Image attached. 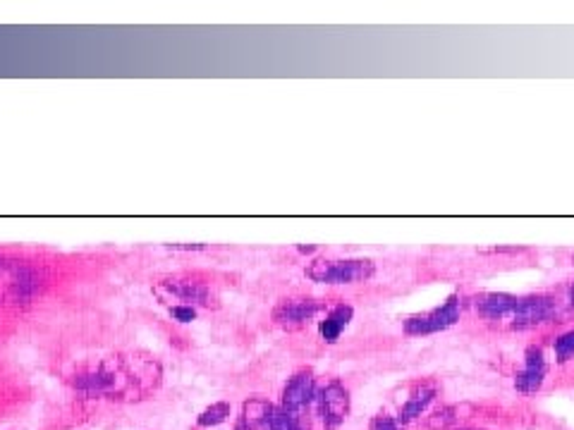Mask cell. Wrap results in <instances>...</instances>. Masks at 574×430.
I'll return each mask as SVG.
<instances>
[{
  "mask_svg": "<svg viewBox=\"0 0 574 430\" xmlns=\"http://www.w3.org/2000/svg\"><path fill=\"white\" fill-rule=\"evenodd\" d=\"M227 416H230V404H227V402H215V404H211V407H206L204 412L199 414L197 426H201V428L220 426V423H225V421H227Z\"/></svg>",
  "mask_w": 574,
  "mask_h": 430,
  "instance_id": "11",
  "label": "cell"
},
{
  "mask_svg": "<svg viewBox=\"0 0 574 430\" xmlns=\"http://www.w3.org/2000/svg\"><path fill=\"white\" fill-rule=\"evenodd\" d=\"M304 272L321 285H357L374 277L376 265L369 258H316Z\"/></svg>",
  "mask_w": 574,
  "mask_h": 430,
  "instance_id": "2",
  "label": "cell"
},
{
  "mask_svg": "<svg viewBox=\"0 0 574 430\" xmlns=\"http://www.w3.org/2000/svg\"><path fill=\"white\" fill-rule=\"evenodd\" d=\"M72 385L87 397L144 399L161 385V366L146 354H117L77 373Z\"/></svg>",
  "mask_w": 574,
  "mask_h": 430,
  "instance_id": "1",
  "label": "cell"
},
{
  "mask_svg": "<svg viewBox=\"0 0 574 430\" xmlns=\"http://www.w3.org/2000/svg\"><path fill=\"white\" fill-rule=\"evenodd\" d=\"M546 358H543V351L538 347H529L526 349V363L524 368L519 370L517 377H514V387L519 390V392L524 395H531L541 390L543 385V377H546Z\"/></svg>",
  "mask_w": 574,
  "mask_h": 430,
  "instance_id": "8",
  "label": "cell"
},
{
  "mask_svg": "<svg viewBox=\"0 0 574 430\" xmlns=\"http://www.w3.org/2000/svg\"><path fill=\"white\" fill-rule=\"evenodd\" d=\"M462 430H474V428H462Z\"/></svg>",
  "mask_w": 574,
  "mask_h": 430,
  "instance_id": "20",
  "label": "cell"
},
{
  "mask_svg": "<svg viewBox=\"0 0 574 430\" xmlns=\"http://www.w3.org/2000/svg\"><path fill=\"white\" fill-rule=\"evenodd\" d=\"M556 356L560 363H567L570 358H574V330L565 332L556 340Z\"/></svg>",
  "mask_w": 574,
  "mask_h": 430,
  "instance_id": "13",
  "label": "cell"
},
{
  "mask_svg": "<svg viewBox=\"0 0 574 430\" xmlns=\"http://www.w3.org/2000/svg\"><path fill=\"white\" fill-rule=\"evenodd\" d=\"M457 321H460V297H450L438 309L428 311V314H421V316L407 318L402 328L407 335H430V332L453 328Z\"/></svg>",
  "mask_w": 574,
  "mask_h": 430,
  "instance_id": "6",
  "label": "cell"
},
{
  "mask_svg": "<svg viewBox=\"0 0 574 430\" xmlns=\"http://www.w3.org/2000/svg\"><path fill=\"white\" fill-rule=\"evenodd\" d=\"M170 251H206V244H166Z\"/></svg>",
  "mask_w": 574,
  "mask_h": 430,
  "instance_id": "16",
  "label": "cell"
},
{
  "mask_svg": "<svg viewBox=\"0 0 574 430\" xmlns=\"http://www.w3.org/2000/svg\"><path fill=\"white\" fill-rule=\"evenodd\" d=\"M570 306L574 309V285H572V290H570Z\"/></svg>",
  "mask_w": 574,
  "mask_h": 430,
  "instance_id": "19",
  "label": "cell"
},
{
  "mask_svg": "<svg viewBox=\"0 0 574 430\" xmlns=\"http://www.w3.org/2000/svg\"><path fill=\"white\" fill-rule=\"evenodd\" d=\"M234 430H299L297 423L280 407H273L269 399L251 397L242 404V414Z\"/></svg>",
  "mask_w": 574,
  "mask_h": 430,
  "instance_id": "4",
  "label": "cell"
},
{
  "mask_svg": "<svg viewBox=\"0 0 574 430\" xmlns=\"http://www.w3.org/2000/svg\"><path fill=\"white\" fill-rule=\"evenodd\" d=\"M323 309H325V302H321V299L295 297V299H283V302H278L271 318L280 328L295 330V328H302L304 323H309L311 318L321 314Z\"/></svg>",
  "mask_w": 574,
  "mask_h": 430,
  "instance_id": "7",
  "label": "cell"
},
{
  "mask_svg": "<svg viewBox=\"0 0 574 430\" xmlns=\"http://www.w3.org/2000/svg\"><path fill=\"white\" fill-rule=\"evenodd\" d=\"M457 414H460L457 407H443L433 416H428L426 426L430 430H448V428H453L455 423H457Z\"/></svg>",
  "mask_w": 574,
  "mask_h": 430,
  "instance_id": "12",
  "label": "cell"
},
{
  "mask_svg": "<svg viewBox=\"0 0 574 430\" xmlns=\"http://www.w3.org/2000/svg\"><path fill=\"white\" fill-rule=\"evenodd\" d=\"M371 430H402V423L395 416H376L371 421Z\"/></svg>",
  "mask_w": 574,
  "mask_h": 430,
  "instance_id": "15",
  "label": "cell"
},
{
  "mask_svg": "<svg viewBox=\"0 0 574 430\" xmlns=\"http://www.w3.org/2000/svg\"><path fill=\"white\" fill-rule=\"evenodd\" d=\"M170 318L178 323H192V321H197V309H194V306L175 304V306H170Z\"/></svg>",
  "mask_w": 574,
  "mask_h": 430,
  "instance_id": "14",
  "label": "cell"
},
{
  "mask_svg": "<svg viewBox=\"0 0 574 430\" xmlns=\"http://www.w3.org/2000/svg\"><path fill=\"white\" fill-rule=\"evenodd\" d=\"M352 316H354V309L347 304H337L335 309L328 311V316L323 318L321 325H318V330H321V337L328 344L337 342L340 340V335L345 332V328L350 325Z\"/></svg>",
  "mask_w": 574,
  "mask_h": 430,
  "instance_id": "9",
  "label": "cell"
},
{
  "mask_svg": "<svg viewBox=\"0 0 574 430\" xmlns=\"http://www.w3.org/2000/svg\"><path fill=\"white\" fill-rule=\"evenodd\" d=\"M572 263H574V253H572Z\"/></svg>",
  "mask_w": 574,
  "mask_h": 430,
  "instance_id": "21",
  "label": "cell"
},
{
  "mask_svg": "<svg viewBox=\"0 0 574 430\" xmlns=\"http://www.w3.org/2000/svg\"><path fill=\"white\" fill-rule=\"evenodd\" d=\"M153 294L166 304L178 302L182 306H194V309L197 306H204V309L215 306V294L211 292V287L189 275H170L158 280L153 285Z\"/></svg>",
  "mask_w": 574,
  "mask_h": 430,
  "instance_id": "3",
  "label": "cell"
},
{
  "mask_svg": "<svg viewBox=\"0 0 574 430\" xmlns=\"http://www.w3.org/2000/svg\"><path fill=\"white\" fill-rule=\"evenodd\" d=\"M495 253H521V251H526V249H521V246H510V249H505V246H495V249H491Z\"/></svg>",
  "mask_w": 574,
  "mask_h": 430,
  "instance_id": "17",
  "label": "cell"
},
{
  "mask_svg": "<svg viewBox=\"0 0 574 430\" xmlns=\"http://www.w3.org/2000/svg\"><path fill=\"white\" fill-rule=\"evenodd\" d=\"M433 397H435V387L433 385H419L412 392V397L404 402V407H402L400 416H397V421H400V423H409V421L419 419V416L423 414V409H426L428 404L433 402Z\"/></svg>",
  "mask_w": 574,
  "mask_h": 430,
  "instance_id": "10",
  "label": "cell"
},
{
  "mask_svg": "<svg viewBox=\"0 0 574 430\" xmlns=\"http://www.w3.org/2000/svg\"><path fill=\"white\" fill-rule=\"evenodd\" d=\"M299 251H302V253H311V251H316V246H299Z\"/></svg>",
  "mask_w": 574,
  "mask_h": 430,
  "instance_id": "18",
  "label": "cell"
},
{
  "mask_svg": "<svg viewBox=\"0 0 574 430\" xmlns=\"http://www.w3.org/2000/svg\"><path fill=\"white\" fill-rule=\"evenodd\" d=\"M314 395H316V375L311 368H299L297 373L287 380V385L283 390L280 409L297 423L299 430H304V419H306V412H309L311 402H314Z\"/></svg>",
  "mask_w": 574,
  "mask_h": 430,
  "instance_id": "5",
  "label": "cell"
}]
</instances>
